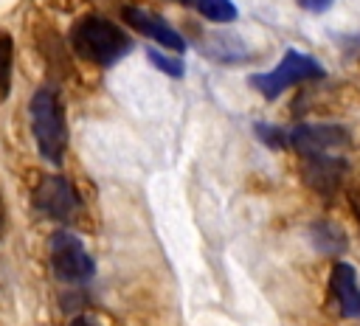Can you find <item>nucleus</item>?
I'll use <instances>...</instances> for the list:
<instances>
[{
	"instance_id": "f257e3e1",
	"label": "nucleus",
	"mask_w": 360,
	"mask_h": 326,
	"mask_svg": "<svg viewBox=\"0 0 360 326\" xmlns=\"http://www.w3.org/2000/svg\"><path fill=\"white\" fill-rule=\"evenodd\" d=\"M73 48L79 56H84L93 65H112L121 56L129 53L132 39L124 34V28H118L115 22L104 20V17H84L73 25Z\"/></svg>"
},
{
	"instance_id": "f03ea898",
	"label": "nucleus",
	"mask_w": 360,
	"mask_h": 326,
	"mask_svg": "<svg viewBox=\"0 0 360 326\" xmlns=\"http://www.w3.org/2000/svg\"><path fill=\"white\" fill-rule=\"evenodd\" d=\"M28 112H31L34 141H37L42 157L51 163H59L65 155L68 129H65V115H62V104H59L56 93L48 87L37 90L31 104H28Z\"/></svg>"
},
{
	"instance_id": "7ed1b4c3",
	"label": "nucleus",
	"mask_w": 360,
	"mask_h": 326,
	"mask_svg": "<svg viewBox=\"0 0 360 326\" xmlns=\"http://www.w3.org/2000/svg\"><path fill=\"white\" fill-rule=\"evenodd\" d=\"M321 76H323V67H321L312 56H307V53H301V51H295V48H287V53L281 56V62H278L273 70L253 76L250 84H253L256 90H262V96L276 98V96H281L287 87H292V84H298V82H307V79H321Z\"/></svg>"
},
{
	"instance_id": "20e7f679",
	"label": "nucleus",
	"mask_w": 360,
	"mask_h": 326,
	"mask_svg": "<svg viewBox=\"0 0 360 326\" xmlns=\"http://www.w3.org/2000/svg\"><path fill=\"white\" fill-rule=\"evenodd\" d=\"M51 267L59 281H70V284L90 281L96 273L90 253L84 250L79 236H73L68 230H56L51 236Z\"/></svg>"
},
{
	"instance_id": "39448f33",
	"label": "nucleus",
	"mask_w": 360,
	"mask_h": 326,
	"mask_svg": "<svg viewBox=\"0 0 360 326\" xmlns=\"http://www.w3.org/2000/svg\"><path fill=\"white\" fill-rule=\"evenodd\" d=\"M34 208L51 219L68 222L79 214V197L76 188L59 177V174H48L39 180V185L34 188Z\"/></svg>"
},
{
	"instance_id": "423d86ee",
	"label": "nucleus",
	"mask_w": 360,
	"mask_h": 326,
	"mask_svg": "<svg viewBox=\"0 0 360 326\" xmlns=\"http://www.w3.org/2000/svg\"><path fill=\"white\" fill-rule=\"evenodd\" d=\"M290 143L304 157L329 155L332 149L349 143V132L343 126H338V124H304V126H295L290 132Z\"/></svg>"
},
{
	"instance_id": "0eeeda50",
	"label": "nucleus",
	"mask_w": 360,
	"mask_h": 326,
	"mask_svg": "<svg viewBox=\"0 0 360 326\" xmlns=\"http://www.w3.org/2000/svg\"><path fill=\"white\" fill-rule=\"evenodd\" d=\"M124 20H127L132 28H138L141 34L158 39L163 48H169V51H174V53H183V51H186V39H183L163 17H158L155 11H146L143 6H127V8H124Z\"/></svg>"
},
{
	"instance_id": "6e6552de",
	"label": "nucleus",
	"mask_w": 360,
	"mask_h": 326,
	"mask_svg": "<svg viewBox=\"0 0 360 326\" xmlns=\"http://www.w3.org/2000/svg\"><path fill=\"white\" fill-rule=\"evenodd\" d=\"M329 292L343 318H360V284H357V273L352 264L340 261L332 267Z\"/></svg>"
},
{
	"instance_id": "1a4fd4ad",
	"label": "nucleus",
	"mask_w": 360,
	"mask_h": 326,
	"mask_svg": "<svg viewBox=\"0 0 360 326\" xmlns=\"http://www.w3.org/2000/svg\"><path fill=\"white\" fill-rule=\"evenodd\" d=\"M343 160L329 155H312L304 163V177L318 191H335V185L343 180Z\"/></svg>"
},
{
	"instance_id": "9d476101",
	"label": "nucleus",
	"mask_w": 360,
	"mask_h": 326,
	"mask_svg": "<svg viewBox=\"0 0 360 326\" xmlns=\"http://www.w3.org/2000/svg\"><path fill=\"white\" fill-rule=\"evenodd\" d=\"M194 8L211 22H233L236 6L231 0H194Z\"/></svg>"
},
{
	"instance_id": "9b49d317",
	"label": "nucleus",
	"mask_w": 360,
	"mask_h": 326,
	"mask_svg": "<svg viewBox=\"0 0 360 326\" xmlns=\"http://www.w3.org/2000/svg\"><path fill=\"white\" fill-rule=\"evenodd\" d=\"M11 62H14V39L8 31H0V96L11 90Z\"/></svg>"
},
{
	"instance_id": "f8f14e48",
	"label": "nucleus",
	"mask_w": 360,
	"mask_h": 326,
	"mask_svg": "<svg viewBox=\"0 0 360 326\" xmlns=\"http://www.w3.org/2000/svg\"><path fill=\"white\" fill-rule=\"evenodd\" d=\"M149 59H152V65H155V67H160L163 73H169V76H174V79H177V76H183V70H186L180 59L163 56L160 51H149Z\"/></svg>"
},
{
	"instance_id": "ddd939ff",
	"label": "nucleus",
	"mask_w": 360,
	"mask_h": 326,
	"mask_svg": "<svg viewBox=\"0 0 360 326\" xmlns=\"http://www.w3.org/2000/svg\"><path fill=\"white\" fill-rule=\"evenodd\" d=\"M256 132H259L270 146H284V143H287V141H284V132L276 129V126H270V124H256Z\"/></svg>"
},
{
	"instance_id": "4468645a",
	"label": "nucleus",
	"mask_w": 360,
	"mask_h": 326,
	"mask_svg": "<svg viewBox=\"0 0 360 326\" xmlns=\"http://www.w3.org/2000/svg\"><path fill=\"white\" fill-rule=\"evenodd\" d=\"M304 8H309V11H326L329 6H332V0H298Z\"/></svg>"
},
{
	"instance_id": "2eb2a0df",
	"label": "nucleus",
	"mask_w": 360,
	"mask_h": 326,
	"mask_svg": "<svg viewBox=\"0 0 360 326\" xmlns=\"http://www.w3.org/2000/svg\"><path fill=\"white\" fill-rule=\"evenodd\" d=\"M352 202H354V214H357V219H360V183H357V188L352 191Z\"/></svg>"
},
{
	"instance_id": "dca6fc26",
	"label": "nucleus",
	"mask_w": 360,
	"mask_h": 326,
	"mask_svg": "<svg viewBox=\"0 0 360 326\" xmlns=\"http://www.w3.org/2000/svg\"><path fill=\"white\" fill-rule=\"evenodd\" d=\"M73 326H90V323H87V320H76Z\"/></svg>"
}]
</instances>
